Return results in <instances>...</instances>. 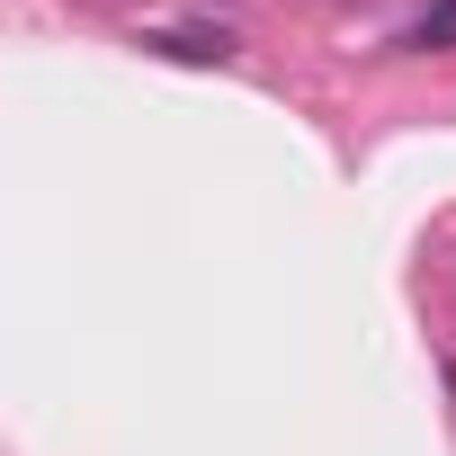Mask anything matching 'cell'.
I'll list each match as a JSON object with an SVG mask.
<instances>
[{"label": "cell", "instance_id": "1", "mask_svg": "<svg viewBox=\"0 0 456 456\" xmlns=\"http://www.w3.org/2000/svg\"><path fill=\"white\" fill-rule=\"evenodd\" d=\"M143 45L170 54V63H233V37H224V28H152Z\"/></svg>", "mask_w": 456, "mask_h": 456}, {"label": "cell", "instance_id": "2", "mask_svg": "<svg viewBox=\"0 0 456 456\" xmlns=\"http://www.w3.org/2000/svg\"><path fill=\"white\" fill-rule=\"evenodd\" d=\"M403 45H411V54H438V45H456V0H429V10L403 28Z\"/></svg>", "mask_w": 456, "mask_h": 456}]
</instances>
